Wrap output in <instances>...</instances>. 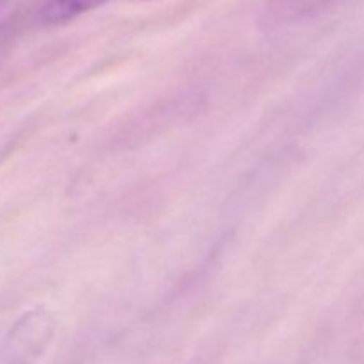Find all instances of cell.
Here are the masks:
<instances>
[{"label": "cell", "instance_id": "cell-1", "mask_svg": "<svg viewBox=\"0 0 364 364\" xmlns=\"http://www.w3.org/2000/svg\"><path fill=\"white\" fill-rule=\"evenodd\" d=\"M53 331L55 322L48 311L32 309L25 313L0 348V364H32L48 347Z\"/></svg>", "mask_w": 364, "mask_h": 364}, {"label": "cell", "instance_id": "cell-2", "mask_svg": "<svg viewBox=\"0 0 364 364\" xmlns=\"http://www.w3.org/2000/svg\"><path fill=\"white\" fill-rule=\"evenodd\" d=\"M107 0H48L41 9V21L45 25H59L70 21L95 7L102 6Z\"/></svg>", "mask_w": 364, "mask_h": 364}, {"label": "cell", "instance_id": "cell-3", "mask_svg": "<svg viewBox=\"0 0 364 364\" xmlns=\"http://www.w3.org/2000/svg\"><path fill=\"white\" fill-rule=\"evenodd\" d=\"M329 2L331 0H274L272 14H276L281 21L295 20L316 13Z\"/></svg>", "mask_w": 364, "mask_h": 364}, {"label": "cell", "instance_id": "cell-4", "mask_svg": "<svg viewBox=\"0 0 364 364\" xmlns=\"http://www.w3.org/2000/svg\"><path fill=\"white\" fill-rule=\"evenodd\" d=\"M7 7H9V0H0V18L6 14Z\"/></svg>", "mask_w": 364, "mask_h": 364}]
</instances>
